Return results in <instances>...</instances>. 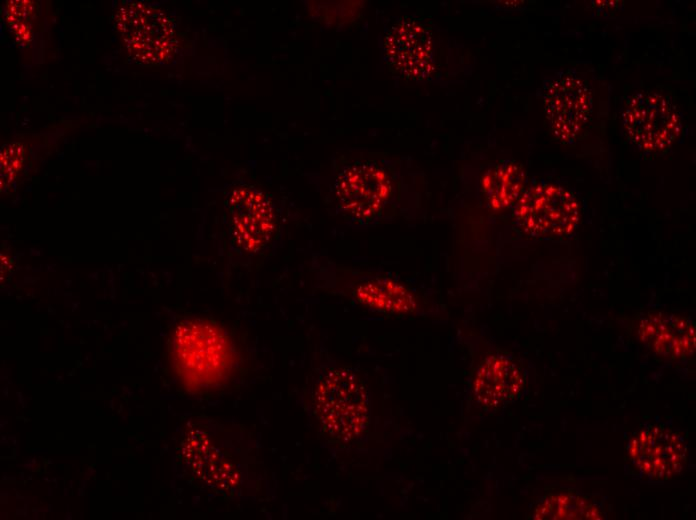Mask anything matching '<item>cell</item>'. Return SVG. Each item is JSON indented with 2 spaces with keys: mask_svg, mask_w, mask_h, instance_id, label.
I'll use <instances>...</instances> for the list:
<instances>
[{
  "mask_svg": "<svg viewBox=\"0 0 696 520\" xmlns=\"http://www.w3.org/2000/svg\"><path fill=\"white\" fill-rule=\"evenodd\" d=\"M630 456L640 470L654 480H668L687 464V447L676 432L651 426L640 431L630 443Z\"/></svg>",
  "mask_w": 696,
  "mask_h": 520,
  "instance_id": "8",
  "label": "cell"
},
{
  "mask_svg": "<svg viewBox=\"0 0 696 520\" xmlns=\"http://www.w3.org/2000/svg\"><path fill=\"white\" fill-rule=\"evenodd\" d=\"M24 159V148L19 142L3 145L0 154L1 160V188L7 187L20 170Z\"/></svg>",
  "mask_w": 696,
  "mask_h": 520,
  "instance_id": "17",
  "label": "cell"
},
{
  "mask_svg": "<svg viewBox=\"0 0 696 520\" xmlns=\"http://www.w3.org/2000/svg\"><path fill=\"white\" fill-rule=\"evenodd\" d=\"M514 220L525 234L541 239L570 235L579 222L574 195L555 184H536L523 191L514 204Z\"/></svg>",
  "mask_w": 696,
  "mask_h": 520,
  "instance_id": "3",
  "label": "cell"
},
{
  "mask_svg": "<svg viewBox=\"0 0 696 520\" xmlns=\"http://www.w3.org/2000/svg\"><path fill=\"white\" fill-rule=\"evenodd\" d=\"M335 191L340 208L365 224L381 213L391 195V181L376 163L357 161L340 172Z\"/></svg>",
  "mask_w": 696,
  "mask_h": 520,
  "instance_id": "6",
  "label": "cell"
},
{
  "mask_svg": "<svg viewBox=\"0 0 696 520\" xmlns=\"http://www.w3.org/2000/svg\"><path fill=\"white\" fill-rule=\"evenodd\" d=\"M175 365L182 379L196 388L216 386L232 371L236 354L227 335L203 320L181 323L174 334Z\"/></svg>",
  "mask_w": 696,
  "mask_h": 520,
  "instance_id": "1",
  "label": "cell"
},
{
  "mask_svg": "<svg viewBox=\"0 0 696 520\" xmlns=\"http://www.w3.org/2000/svg\"><path fill=\"white\" fill-rule=\"evenodd\" d=\"M534 519H602L598 507L575 494H556L545 497L535 508Z\"/></svg>",
  "mask_w": 696,
  "mask_h": 520,
  "instance_id": "15",
  "label": "cell"
},
{
  "mask_svg": "<svg viewBox=\"0 0 696 520\" xmlns=\"http://www.w3.org/2000/svg\"><path fill=\"white\" fill-rule=\"evenodd\" d=\"M315 413L332 438L350 441L369 423V399L363 382L347 369L328 370L314 392Z\"/></svg>",
  "mask_w": 696,
  "mask_h": 520,
  "instance_id": "2",
  "label": "cell"
},
{
  "mask_svg": "<svg viewBox=\"0 0 696 520\" xmlns=\"http://www.w3.org/2000/svg\"><path fill=\"white\" fill-rule=\"evenodd\" d=\"M639 332L644 343L665 357L683 358L695 350L694 325L682 317L652 314L642 320Z\"/></svg>",
  "mask_w": 696,
  "mask_h": 520,
  "instance_id": "12",
  "label": "cell"
},
{
  "mask_svg": "<svg viewBox=\"0 0 696 520\" xmlns=\"http://www.w3.org/2000/svg\"><path fill=\"white\" fill-rule=\"evenodd\" d=\"M623 126L630 141L647 152L668 148L680 132L675 106L655 92H639L628 99Z\"/></svg>",
  "mask_w": 696,
  "mask_h": 520,
  "instance_id": "5",
  "label": "cell"
},
{
  "mask_svg": "<svg viewBox=\"0 0 696 520\" xmlns=\"http://www.w3.org/2000/svg\"><path fill=\"white\" fill-rule=\"evenodd\" d=\"M115 26L129 55L140 64L163 63L175 51L173 22L156 8L138 2L125 3L116 12Z\"/></svg>",
  "mask_w": 696,
  "mask_h": 520,
  "instance_id": "4",
  "label": "cell"
},
{
  "mask_svg": "<svg viewBox=\"0 0 696 520\" xmlns=\"http://www.w3.org/2000/svg\"><path fill=\"white\" fill-rule=\"evenodd\" d=\"M233 237L247 252H257L270 241L275 215L269 198L252 187L233 190L229 199Z\"/></svg>",
  "mask_w": 696,
  "mask_h": 520,
  "instance_id": "9",
  "label": "cell"
},
{
  "mask_svg": "<svg viewBox=\"0 0 696 520\" xmlns=\"http://www.w3.org/2000/svg\"><path fill=\"white\" fill-rule=\"evenodd\" d=\"M544 107L553 135L563 143H572L589 120L591 93L576 74L561 72L544 86Z\"/></svg>",
  "mask_w": 696,
  "mask_h": 520,
  "instance_id": "7",
  "label": "cell"
},
{
  "mask_svg": "<svg viewBox=\"0 0 696 520\" xmlns=\"http://www.w3.org/2000/svg\"><path fill=\"white\" fill-rule=\"evenodd\" d=\"M525 172L522 166L511 160H503L491 166L482 176L481 185L488 206L502 210L516 203L523 193Z\"/></svg>",
  "mask_w": 696,
  "mask_h": 520,
  "instance_id": "13",
  "label": "cell"
},
{
  "mask_svg": "<svg viewBox=\"0 0 696 520\" xmlns=\"http://www.w3.org/2000/svg\"><path fill=\"white\" fill-rule=\"evenodd\" d=\"M34 17V4L28 0L7 2V22L19 43L27 44L32 38L31 22Z\"/></svg>",
  "mask_w": 696,
  "mask_h": 520,
  "instance_id": "16",
  "label": "cell"
},
{
  "mask_svg": "<svg viewBox=\"0 0 696 520\" xmlns=\"http://www.w3.org/2000/svg\"><path fill=\"white\" fill-rule=\"evenodd\" d=\"M356 296L361 303L384 312L409 313L416 307L415 299L406 287L386 278L362 283Z\"/></svg>",
  "mask_w": 696,
  "mask_h": 520,
  "instance_id": "14",
  "label": "cell"
},
{
  "mask_svg": "<svg viewBox=\"0 0 696 520\" xmlns=\"http://www.w3.org/2000/svg\"><path fill=\"white\" fill-rule=\"evenodd\" d=\"M384 52L388 64L408 78L422 80L434 70L431 33L414 19H403L391 28Z\"/></svg>",
  "mask_w": 696,
  "mask_h": 520,
  "instance_id": "10",
  "label": "cell"
},
{
  "mask_svg": "<svg viewBox=\"0 0 696 520\" xmlns=\"http://www.w3.org/2000/svg\"><path fill=\"white\" fill-rule=\"evenodd\" d=\"M524 382L522 370L512 359L491 355L477 369L474 393L484 407L497 408L515 399Z\"/></svg>",
  "mask_w": 696,
  "mask_h": 520,
  "instance_id": "11",
  "label": "cell"
}]
</instances>
